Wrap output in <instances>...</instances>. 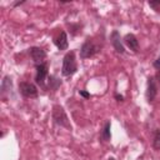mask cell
Segmentation results:
<instances>
[{
	"mask_svg": "<svg viewBox=\"0 0 160 160\" xmlns=\"http://www.w3.org/2000/svg\"><path fill=\"white\" fill-rule=\"evenodd\" d=\"M24 2H25V0H21V1H16V2H14V4H12V6H14V8H15V6H20V5H22Z\"/></svg>",
	"mask_w": 160,
	"mask_h": 160,
	"instance_id": "d6986e66",
	"label": "cell"
},
{
	"mask_svg": "<svg viewBox=\"0 0 160 160\" xmlns=\"http://www.w3.org/2000/svg\"><path fill=\"white\" fill-rule=\"evenodd\" d=\"M78 70V64L75 59V51H69L65 54L62 59V65H61V74L64 76H70L75 74Z\"/></svg>",
	"mask_w": 160,
	"mask_h": 160,
	"instance_id": "7a4b0ae2",
	"label": "cell"
},
{
	"mask_svg": "<svg viewBox=\"0 0 160 160\" xmlns=\"http://www.w3.org/2000/svg\"><path fill=\"white\" fill-rule=\"evenodd\" d=\"M110 41H111V44H112V46H114V49H115L116 52H119V54H124L125 52V46H124V42H122V40H121L120 34H119L118 30H114L111 32Z\"/></svg>",
	"mask_w": 160,
	"mask_h": 160,
	"instance_id": "ba28073f",
	"label": "cell"
},
{
	"mask_svg": "<svg viewBox=\"0 0 160 160\" xmlns=\"http://www.w3.org/2000/svg\"><path fill=\"white\" fill-rule=\"evenodd\" d=\"M108 160H115V159H114V158H109Z\"/></svg>",
	"mask_w": 160,
	"mask_h": 160,
	"instance_id": "7402d4cb",
	"label": "cell"
},
{
	"mask_svg": "<svg viewBox=\"0 0 160 160\" xmlns=\"http://www.w3.org/2000/svg\"><path fill=\"white\" fill-rule=\"evenodd\" d=\"M51 116H52V121H54L55 125L61 126V128H65L68 130H71L70 120H69V118H68V115H66V112H65V110H64L62 106L54 105L52 106V114H51Z\"/></svg>",
	"mask_w": 160,
	"mask_h": 160,
	"instance_id": "6da1fadb",
	"label": "cell"
},
{
	"mask_svg": "<svg viewBox=\"0 0 160 160\" xmlns=\"http://www.w3.org/2000/svg\"><path fill=\"white\" fill-rule=\"evenodd\" d=\"M80 29H81V26H80L79 24H76V25H70V32H71L72 35H76L79 31H81Z\"/></svg>",
	"mask_w": 160,
	"mask_h": 160,
	"instance_id": "9a60e30c",
	"label": "cell"
},
{
	"mask_svg": "<svg viewBox=\"0 0 160 160\" xmlns=\"http://www.w3.org/2000/svg\"><path fill=\"white\" fill-rule=\"evenodd\" d=\"M48 80H49V89H51V90H58V88L61 85V80L55 78L54 75L49 76Z\"/></svg>",
	"mask_w": 160,
	"mask_h": 160,
	"instance_id": "4fadbf2b",
	"label": "cell"
},
{
	"mask_svg": "<svg viewBox=\"0 0 160 160\" xmlns=\"http://www.w3.org/2000/svg\"><path fill=\"white\" fill-rule=\"evenodd\" d=\"M79 95L82 96V98H85V99H89V98H90V94H89L88 91H85V90H80V91H79Z\"/></svg>",
	"mask_w": 160,
	"mask_h": 160,
	"instance_id": "e0dca14e",
	"label": "cell"
},
{
	"mask_svg": "<svg viewBox=\"0 0 160 160\" xmlns=\"http://www.w3.org/2000/svg\"><path fill=\"white\" fill-rule=\"evenodd\" d=\"M110 128H111L110 121H106V122H105V125H104V128H102V130H101V132H100V138H101V140H102V141H109V140L111 139Z\"/></svg>",
	"mask_w": 160,
	"mask_h": 160,
	"instance_id": "7c38bea8",
	"label": "cell"
},
{
	"mask_svg": "<svg viewBox=\"0 0 160 160\" xmlns=\"http://www.w3.org/2000/svg\"><path fill=\"white\" fill-rule=\"evenodd\" d=\"M36 75H35V81L38 85L40 86H45V81H46V78H48V64L44 62V64H40V65H36Z\"/></svg>",
	"mask_w": 160,
	"mask_h": 160,
	"instance_id": "8992f818",
	"label": "cell"
},
{
	"mask_svg": "<svg viewBox=\"0 0 160 160\" xmlns=\"http://www.w3.org/2000/svg\"><path fill=\"white\" fill-rule=\"evenodd\" d=\"M115 99H116L118 101H122V100H124V96H122V95H119V94H115Z\"/></svg>",
	"mask_w": 160,
	"mask_h": 160,
	"instance_id": "ffe728a7",
	"label": "cell"
},
{
	"mask_svg": "<svg viewBox=\"0 0 160 160\" xmlns=\"http://www.w3.org/2000/svg\"><path fill=\"white\" fill-rule=\"evenodd\" d=\"M148 4H149V6L152 8L154 10H156V11L160 10V0H158V1H149Z\"/></svg>",
	"mask_w": 160,
	"mask_h": 160,
	"instance_id": "2e32d148",
	"label": "cell"
},
{
	"mask_svg": "<svg viewBox=\"0 0 160 160\" xmlns=\"http://www.w3.org/2000/svg\"><path fill=\"white\" fill-rule=\"evenodd\" d=\"M152 146H154V149H155V150L160 151V129H159V130L155 132V135H154Z\"/></svg>",
	"mask_w": 160,
	"mask_h": 160,
	"instance_id": "5bb4252c",
	"label": "cell"
},
{
	"mask_svg": "<svg viewBox=\"0 0 160 160\" xmlns=\"http://www.w3.org/2000/svg\"><path fill=\"white\" fill-rule=\"evenodd\" d=\"M152 66H154V68H155V69H156L158 71L160 70V56H159V58H158V59H156V60L154 61V64H152Z\"/></svg>",
	"mask_w": 160,
	"mask_h": 160,
	"instance_id": "ac0fdd59",
	"label": "cell"
},
{
	"mask_svg": "<svg viewBox=\"0 0 160 160\" xmlns=\"http://www.w3.org/2000/svg\"><path fill=\"white\" fill-rule=\"evenodd\" d=\"M19 91L24 98H36L38 96V88L32 82L20 81L19 82Z\"/></svg>",
	"mask_w": 160,
	"mask_h": 160,
	"instance_id": "277c9868",
	"label": "cell"
},
{
	"mask_svg": "<svg viewBox=\"0 0 160 160\" xmlns=\"http://www.w3.org/2000/svg\"><path fill=\"white\" fill-rule=\"evenodd\" d=\"M100 50H101V46L99 44H96L92 39H86L80 48V58L81 59L92 58L94 55L100 52Z\"/></svg>",
	"mask_w": 160,
	"mask_h": 160,
	"instance_id": "3957f363",
	"label": "cell"
},
{
	"mask_svg": "<svg viewBox=\"0 0 160 160\" xmlns=\"http://www.w3.org/2000/svg\"><path fill=\"white\" fill-rule=\"evenodd\" d=\"M11 88H12V81H11V78H10V76H4L2 81H1V86H0L1 95H5L6 92H10Z\"/></svg>",
	"mask_w": 160,
	"mask_h": 160,
	"instance_id": "8fae6325",
	"label": "cell"
},
{
	"mask_svg": "<svg viewBox=\"0 0 160 160\" xmlns=\"http://www.w3.org/2000/svg\"><path fill=\"white\" fill-rule=\"evenodd\" d=\"M124 44L134 52H138L139 51V41L136 39V36L134 34H126L124 36Z\"/></svg>",
	"mask_w": 160,
	"mask_h": 160,
	"instance_id": "9c48e42d",
	"label": "cell"
},
{
	"mask_svg": "<svg viewBox=\"0 0 160 160\" xmlns=\"http://www.w3.org/2000/svg\"><path fill=\"white\" fill-rule=\"evenodd\" d=\"M158 95V86H156V80L150 76L148 78V84H146V91H145V96H146V100L149 102L154 101V99L156 98Z\"/></svg>",
	"mask_w": 160,
	"mask_h": 160,
	"instance_id": "52a82bcc",
	"label": "cell"
},
{
	"mask_svg": "<svg viewBox=\"0 0 160 160\" xmlns=\"http://www.w3.org/2000/svg\"><path fill=\"white\" fill-rule=\"evenodd\" d=\"M29 54H30V58L32 60V62L36 65H40V64H44L45 61V58H46V52L44 49L39 48V46H32L29 49Z\"/></svg>",
	"mask_w": 160,
	"mask_h": 160,
	"instance_id": "5b68a950",
	"label": "cell"
},
{
	"mask_svg": "<svg viewBox=\"0 0 160 160\" xmlns=\"http://www.w3.org/2000/svg\"><path fill=\"white\" fill-rule=\"evenodd\" d=\"M54 44L56 45V48L59 50H66L69 46V41H68V35L65 31H61L56 38H54Z\"/></svg>",
	"mask_w": 160,
	"mask_h": 160,
	"instance_id": "30bf717a",
	"label": "cell"
},
{
	"mask_svg": "<svg viewBox=\"0 0 160 160\" xmlns=\"http://www.w3.org/2000/svg\"><path fill=\"white\" fill-rule=\"evenodd\" d=\"M155 78H156V80L159 81V84H160V70L156 72V75H155Z\"/></svg>",
	"mask_w": 160,
	"mask_h": 160,
	"instance_id": "44dd1931",
	"label": "cell"
}]
</instances>
